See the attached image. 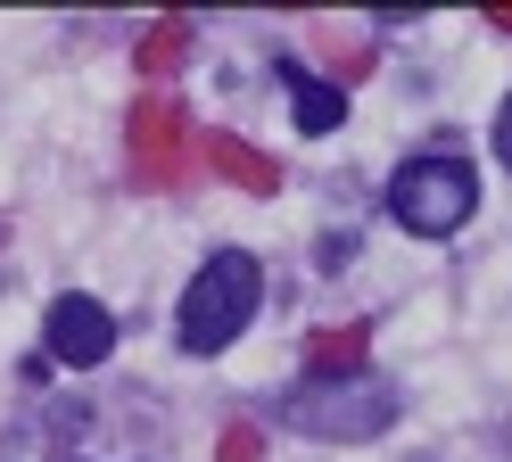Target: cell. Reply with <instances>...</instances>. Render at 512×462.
Segmentation results:
<instances>
[{"mask_svg": "<svg viewBox=\"0 0 512 462\" xmlns=\"http://www.w3.org/2000/svg\"><path fill=\"white\" fill-rule=\"evenodd\" d=\"M397 380L380 372H323V380H298L290 396H281V429H298V438H339V446H364L380 438V429L397 421Z\"/></svg>", "mask_w": 512, "mask_h": 462, "instance_id": "1", "label": "cell"}, {"mask_svg": "<svg viewBox=\"0 0 512 462\" xmlns=\"http://www.w3.org/2000/svg\"><path fill=\"white\" fill-rule=\"evenodd\" d=\"M256 297H265V273H256V256H248V248H215L199 273H190L182 314H174L182 355H223V347H232L240 330H248Z\"/></svg>", "mask_w": 512, "mask_h": 462, "instance_id": "2", "label": "cell"}, {"mask_svg": "<svg viewBox=\"0 0 512 462\" xmlns=\"http://www.w3.org/2000/svg\"><path fill=\"white\" fill-rule=\"evenodd\" d=\"M471 207H479V174L463 157H413L389 182V215L413 231V240H455V231L471 223Z\"/></svg>", "mask_w": 512, "mask_h": 462, "instance_id": "3", "label": "cell"}, {"mask_svg": "<svg viewBox=\"0 0 512 462\" xmlns=\"http://www.w3.org/2000/svg\"><path fill=\"white\" fill-rule=\"evenodd\" d=\"M50 355H58V363H75V372L108 363V355H116V314L100 306V297L67 289V297L50 306Z\"/></svg>", "mask_w": 512, "mask_h": 462, "instance_id": "4", "label": "cell"}, {"mask_svg": "<svg viewBox=\"0 0 512 462\" xmlns=\"http://www.w3.org/2000/svg\"><path fill=\"white\" fill-rule=\"evenodd\" d=\"M273 75L290 83V99H298V132H339V116H347V99H339V83H323V75H306L298 58H281Z\"/></svg>", "mask_w": 512, "mask_h": 462, "instance_id": "5", "label": "cell"}, {"mask_svg": "<svg viewBox=\"0 0 512 462\" xmlns=\"http://www.w3.org/2000/svg\"><path fill=\"white\" fill-rule=\"evenodd\" d=\"M496 157H512V99H504V116H496Z\"/></svg>", "mask_w": 512, "mask_h": 462, "instance_id": "6", "label": "cell"}]
</instances>
